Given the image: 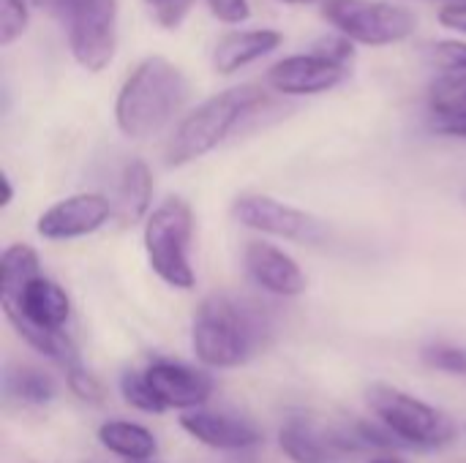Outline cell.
Segmentation results:
<instances>
[{"instance_id": "cell-19", "label": "cell", "mask_w": 466, "mask_h": 463, "mask_svg": "<svg viewBox=\"0 0 466 463\" xmlns=\"http://www.w3.org/2000/svg\"><path fill=\"white\" fill-rule=\"evenodd\" d=\"M5 396L22 407H46L57 398V382L33 366H16L5 371Z\"/></svg>"}, {"instance_id": "cell-22", "label": "cell", "mask_w": 466, "mask_h": 463, "mask_svg": "<svg viewBox=\"0 0 466 463\" xmlns=\"http://www.w3.org/2000/svg\"><path fill=\"white\" fill-rule=\"evenodd\" d=\"M30 25L27 0H0V46H11Z\"/></svg>"}, {"instance_id": "cell-26", "label": "cell", "mask_w": 466, "mask_h": 463, "mask_svg": "<svg viewBox=\"0 0 466 463\" xmlns=\"http://www.w3.org/2000/svg\"><path fill=\"white\" fill-rule=\"evenodd\" d=\"M145 3L150 5L156 22L164 30H177L186 22V16L191 14L197 0H145Z\"/></svg>"}, {"instance_id": "cell-7", "label": "cell", "mask_w": 466, "mask_h": 463, "mask_svg": "<svg viewBox=\"0 0 466 463\" xmlns=\"http://www.w3.org/2000/svg\"><path fill=\"white\" fill-rule=\"evenodd\" d=\"M71 57L87 74H101L117 52V0H57Z\"/></svg>"}, {"instance_id": "cell-31", "label": "cell", "mask_w": 466, "mask_h": 463, "mask_svg": "<svg viewBox=\"0 0 466 463\" xmlns=\"http://www.w3.org/2000/svg\"><path fill=\"white\" fill-rule=\"evenodd\" d=\"M0 183H3V202H0V205H3V207H8V205H11V199H14V186H11V177L3 172Z\"/></svg>"}, {"instance_id": "cell-14", "label": "cell", "mask_w": 466, "mask_h": 463, "mask_svg": "<svg viewBox=\"0 0 466 463\" xmlns=\"http://www.w3.org/2000/svg\"><path fill=\"white\" fill-rule=\"evenodd\" d=\"M180 428L199 445L218 453H246L265 442V434L257 423L227 412H208V409L186 412L180 418Z\"/></svg>"}, {"instance_id": "cell-5", "label": "cell", "mask_w": 466, "mask_h": 463, "mask_svg": "<svg viewBox=\"0 0 466 463\" xmlns=\"http://www.w3.org/2000/svg\"><path fill=\"white\" fill-rule=\"evenodd\" d=\"M194 210L183 196L161 199L142 226V246L150 270L172 289L191 292L197 273L191 265Z\"/></svg>"}, {"instance_id": "cell-10", "label": "cell", "mask_w": 466, "mask_h": 463, "mask_svg": "<svg viewBox=\"0 0 466 463\" xmlns=\"http://www.w3.org/2000/svg\"><path fill=\"white\" fill-rule=\"evenodd\" d=\"M115 216V202L106 199L98 191H79L71 196L57 199L55 205H49L38 221H35V232L38 237L49 240V243H68V240H79V237H90L98 229H104Z\"/></svg>"}, {"instance_id": "cell-36", "label": "cell", "mask_w": 466, "mask_h": 463, "mask_svg": "<svg viewBox=\"0 0 466 463\" xmlns=\"http://www.w3.org/2000/svg\"><path fill=\"white\" fill-rule=\"evenodd\" d=\"M147 463H153V461H147Z\"/></svg>"}, {"instance_id": "cell-8", "label": "cell", "mask_w": 466, "mask_h": 463, "mask_svg": "<svg viewBox=\"0 0 466 463\" xmlns=\"http://www.w3.org/2000/svg\"><path fill=\"white\" fill-rule=\"evenodd\" d=\"M322 16L360 46H390L407 41L418 19L407 5L390 0H325Z\"/></svg>"}, {"instance_id": "cell-1", "label": "cell", "mask_w": 466, "mask_h": 463, "mask_svg": "<svg viewBox=\"0 0 466 463\" xmlns=\"http://www.w3.org/2000/svg\"><path fill=\"white\" fill-rule=\"evenodd\" d=\"M0 308L16 336L38 355L60 368L82 360L66 325L71 319V297L41 273L38 254L27 243H11L0 254Z\"/></svg>"}, {"instance_id": "cell-21", "label": "cell", "mask_w": 466, "mask_h": 463, "mask_svg": "<svg viewBox=\"0 0 466 463\" xmlns=\"http://www.w3.org/2000/svg\"><path fill=\"white\" fill-rule=\"evenodd\" d=\"M120 396L128 407H134L137 412H145V415H164V404L156 398V393L150 390L147 379L142 371H123L120 374Z\"/></svg>"}, {"instance_id": "cell-3", "label": "cell", "mask_w": 466, "mask_h": 463, "mask_svg": "<svg viewBox=\"0 0 466 463\" xmlns=\"http://www.w3.org/2000/svg\"><path fill=\"white\" fill-rule=\"evenodd\" d=\"M191 82L180 65L164 55H150L134 65L115 98V126L126 139L158 136L183 112Z\"/></svg>"}, {"instance_id": "cell-11", "label": "cell", "mask_w": 466, "mask_h": 463, "mask_svg": "<svg viewBox=\"0 0 466 463\" xmlns=\"http://www.w3.org/2000/svg\"><path fill=\"white\" fill-rule=\"evenodd\" d=\"M142 374L167 412L169 409L197 412L210 401L216 390V379L208 368H197L175 360H156Z\"/></svg>"}, {"instance_id": "cell-33", "label": "cell", "mask_w": 466, "mask_h": 463, "mask_svg": "<svg viewBox=\"0 0 466 463\" xmlns=\"http://www.w3.org/2000/svg\"><path fill=\"white\" fill-rule=\"evenodd\" d=\"M27 3H30V5H38V8H41V5H57V0H27Z\"/></svg>"}, {"instance_id": "cell-2", "label": "cell", "mask_w": 466, "mask_h": 463, "mask_svg": "<svg viewBox=\"0 0 466 463\" xmlns=\"http://www.w3.org/2000/svg\"><path fill=\"white\" fill-rule=\"evenodd\" d=\"M273 327L248 300L213 292L191 317V349L205 368H240L268 349Z\"/></svg>"}, {"instance_id": "cell-30", "label": "cell", "mask_w": 466, "mask_h": 463, "mask_svg": "<svg viewBox=\"0 0 466 463\" xmlns=\"http://www.w3.org/2000/svg\"><path fill=\"white\" fill-rule=\"evenodd\" d=\"M431 131L440 136H451V139H466V115L464 117H434Z\"/></svg>"}, {"instance_id": "cell-15", "label": "cell", "mask_w": 466, "mask_h": 463, "mask_svg": "<svg viewBox=\"0 0 466 463\" xmlns=\"http://www.w3.org/2000/svg\"><path fill=\"white\" fill-rule=\"evenodd\" d=\"M281 44H284V33L276 27L229 30L213 46V71L221 76H232L246 65L273 55Z\"/></svg>"}, {"instance_id": "cell-27", "label": "cell", "mask_w": 466, "mask_h": 463, "mask_svg": "<svg viewBox=\"0 0 466 463\" xmlns=\"http://www.w3.org/2000/svg\"><path fill=\"white\" fill-rule=\"evenodd\" d=\"M311 52L328 57V60H336V63H341V65H350V60L355 57V44H352L347 35L339 33V35H328V38L317 41Z\"/></svg>"}, {"instance_id": "cell-32", "label": "cell", "mask_w": 466, "mask_h": 463, "mask_svg": "<svg viewBox=\"0 0 466 463\" xmlns=\"http://www.w3.org/2000/svg\"><path fill=\"white\" fill-rule=\"evenodd\" d=\"M369 463H407V461H401V458H396V456H377V458H371Z\"/></svg>"}, {"instance_id": "cell-25", "label": "cell", "mask_w": 466, "mask_h": 463, "mask_svg": "<svg viewBox=\"0 0 466 463\" xmlns=\"http://www.w3.org/2000/svg\"><path fill=\"white\" fill-rule=\"evenodd\" d=\"M431 60L445 74H466V41L448 38L431 44Z\"/></svg>"}, {"instance_id": "cell-28", "label": "cell", "mask_w": 466, "mask_h": 463, "mask_svg": "<svg viewBox=\"0 0 466 463\" xmlns=\"http://www.w3.org/2000/svg\"><path fill=\"white\" fill-rule=\"evenodd\" d=\"M210 14L224 22V25H240L251 16V3L248 0H205Z\"/></svg>"}, {"instance_id": "cell-9", "label": "cell", "mask_w": 466, "mask_h": 463, "mask_svg": "<svg viewBox=\"0 0 466 463\" xmlns=\"http://www.w3.org/2000/svg\"><path fill=\"white\" fill-rule=\"evenodd\" d=\"M232 218L246 229L292 243H319L325 237V226L317 216L268 194H240L232 202Z\"/></svg>"}, {"instance_id": "cell-29", "label": "cell", "mask_w": 466, "mask_h": 463, "mask_svg": "<svg viewBox=\"0 0 466 463\" xmlns=\"http://www.w3.org/2000/svg\"><path fill=\"white\" fill-rule=\"evenodd\" d=\"M440 25H442L445 30L464 33L466 35V3L442 5V11H440Z\"/></svg>"}, {"instance_id": "cell-17", "label": "cell", "mask_w": 466, "mask_h": 463, "mask_svg": "<svg viewBox=\"0 0 466 463\" xmlns=\"http://www.w3.org/2000/svg\"><path fill=\"white\" fill-rule=\"evenodd\" d=\"M153 172L142 158H131L120 169L117 180V199H115V213L126 224L145 221L153 213Z\"/></svg>"}, {"instance_id": "cell-23", "label": "cell", "mask_w": 466, "mask_h": 463, "mask_svg": "<svg viewBox=\"0 0 466 463\" xmlns=\"http://www.w3.org/2000/svg\"><path fill=\"white\" fill-rule=\"evenodd\" d=\"M423 363L434 371H445L453 377H466V349L451 344H434L420 352Z\"/></svg>"}, {"instance_id": "cell-20", "label": "cell", "mask_w": 466, "mask_h": 463, "mask_svg": "<svg viewBox=\"0 0 466 463\" xmlns=\"http://www.w3.org/2000/svg\"><path fill=\"white\" fill-rule=\"evenodd\" d=\"M429 106L434 117H464L466 74H442L429 87Z\"/></svg>"}, {"instance_id": "cell-34", "label": "cell", "mask_w": 466, "mask_h": 463, "mask_svg": "<svg viewBox=\"0 0 466 463\" xmlns=\"http://www.w3.org/2000/svg\"><path fill=\"white\" fill-rule=\"evenodd\" d=\"M281 3H289V5H311L317 0H281Z\"/></svg>"}, {"instance_id": "cell-35", "label": "cell", "mask_w": 466, "mask_h": 463, "mask_svg": "<svg viewBox=\"0 0 466 463\" xmlns=\"http://www.w3.org/2000/svg\"><path fill=\"white\" fill-rule=\"evenodd\" d=\"M437 3H445V5H453V3H466V0H437Z\"/></svg>"}, {"instance_id": "cell-13", "label": "cell", "mask_w": 466, "mask_h": 463, "mask_svg": "<svg viewBox=\"0 0 466 463\" xmlns=\"http://www.w3.org/2000/svg\"><path fill=\"white\" fill-rule=\"evenodd\" d=\"M243 267L254 287L273 297H300L309 278L298 259L268 240H248L243 248Z\"/></svg>"}, {"instance_id": "cell-16", "label": "cell", "mask_w": 466, "mask_h": 463, "mask_svg": "<svg viewBox=\"0 0 466 463\" xmlns=\"http://www.w3.org/2000/svg\"><path fill=\"white\" fill-rule=\"evenodd\" d=\"M279 448L292 463H341L330 437L314 423L292 418L279 428Z\"/></svg>"}, {"instance_id": "cell-4", "label": "cell", "mask_w": 466, "mask_h": 463, "mask_svg": "<svg viewBox=\"0 0 466 463\" xmlns=\"http://www.w3.org/2000/svg\"><path fill=\"white\" fill-rule=\"evenodd\" d=\"M265 101L268 93L259 85H235L205 98L188 115H183L180 123L172 128L164 147V164L169 169H180L205 158L218 145H224L229 134L254 109L265 106Z\"/></svg>"}, {"instance_id": "cell-12", "label": "cell", "mask_w": 466, "mask_h": 463, "mask_svg": "<svg viewBox=\"0 0 466 463\" xmlns=\"http://www.w3.org/2000/svg\"><path fill=\"white\" fill-rule=\"evenodd\" d=\"M347 76L350 65L328 60L317 52H300L276 60L268 68L265 82L281 96H319L339 87Z\"/></svg>"}, {"instance_id": "cell-24", "label": "cell", "mask_w": 466, "mask_h": 463, "mask_svg": "<svg viewBox=\"0 0 466 463\" xmlns=\"http://www.w3.org/2000/svg\"><path fill=\"white\" fill-rule=\"evenodd\" d=\"M63 374H66V385H68V390H71L79 401H87V404H98V401H101L104 390H101L98 379H96V377L82 366V360H76V363L66 366V368H63Z\"/></svg>"}, {"instance_id": "cell-6", "label": "cell", "mask_w": 466, "mask_h": 463, "mask_svg": "<svg viewBox=\"0 0 466 463\" xmlns=\"http://www.w3.org/2000/svg\"><path fill=\"white\" fill-rule=\"evenodd\" d=\"M366 404L374 420L382 423L401 442V448L440 450L451 445L459 434L456 420L445 409L388 382L369 385Z\"/></svg>"}, {"instance_id": "cell-18", "label": "cell", "mask_w": 466, "mask_h": 463, "mask_svg": "<svg viewBox=\"0 0 466 463\" xmlns=\"http://www.w3.org/2000/svg\"><path fill=\"white\" fill-rule=\"evenodd\" d=\"M96 439L106 453H112V456H117V458L128 463H147L153 461L156 453H158L153 431H147L145 426L131 423V420H106V423H101L98 431H96Z\"/></svg>"}]
</instances>
